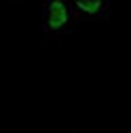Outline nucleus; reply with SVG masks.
I'll list each match as a JSON object with an SVG mask.
<instances>
[{
    "label": "nucleus",
    "mask_w": 131,
    "mask_h": 133,
    "mask_svg": "<svg viewBox=\"0 0 131 133\" xmlns=\"http://www.w3.org/2000/svg\"><path fill=\"white\" fill-rule=\"evenodd\" d=\"M72 6L66 0H47L42 4V30L51 38H61L74 28Z\"/></svg>",
    "instance_id": "1"
},
{
    "label": "nucleus",
    "mask_w": 131,
    "mask_h": 133,
    "mask_svg": "<svg viewBox=\"0 0 131 133\" xmlns=\"http://www.w3.org/2000/svg\"><path fill=\"white\" fill-rule=\"evenodd\" d=\"M70 6L74 21H106L110 15L108 0H74Z\"/></svg>",
    "instance_id": "2"
}]
</instances>
